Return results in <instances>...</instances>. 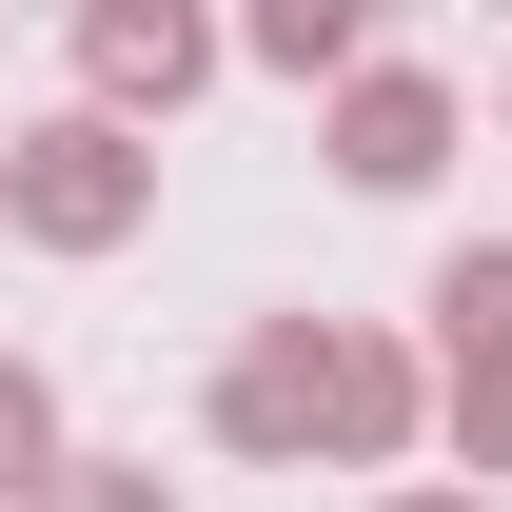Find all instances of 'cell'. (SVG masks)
Listing matches in <instances>:
<instances>
[{
  "label": "cell",
  "instance_id": "cell-1",
  "mask_svg": "<svg viewBox=\"0 0 512 512\" xmlns=\"http://www.w3.org/2000/svg\"><path fill=\"white\" fill-rule=\"evenodd\" d=\"M414 434H434V355L375 316H256L217 355V453L256 473H394Z\"/></svg>",
  "mask_w": 512,
  "mask_h": 512
},
{
  "label": "cell",
  "instance_id": "cell-2",
  "mask_svg": "<svg viewBox=\"0 0 512 512\" xmlns=\"http://www.w3.org/2000/svg\"><path fill=\"white\" fill-rule=\"evenodd\" d=\"M138 217H158V138H119V119H20V138H0V237L119 256Z\"/></svg>",
  "mask_w": 512,
  "mask_h": 512
},
{
  "label": "cell",
  "instance_id": "cell-3",
  "mask_svg": "<svg viewBox=\"0 0 512 512\" xmlns=\"http://www.w3.org/2000/svg\"><path fill=\"white\" fill-rule=\"evenodd\" d=\"M434 434L473 453L453 493H493V473H512V237H473V256L434 276Z\"/></svg>",
  "mask_w": 512,
  "mask_h": 512
},
{
  "label": "cell",
  "instance_id": "cell-4",
  "mask_svg": "<svg viewBox=\"0 0 512 512\" xmlns=\"http://www.w3.org/2000/svg\"><path fill=\"white\" fill-rule=\"evenodd\" d=\"M316 158H335L355 197H434V178H453V79H434V60H355L335 119H316Z\"/></svg>",
  "mask_w": 512,
  "mask_h": 512
},
{
  "label": "cell",
  "instance_id": "cell-5",
  "mask_svg": "<svg viewBox=\"0 0 512 512\" xmlns=\"http://www.w3.org/2000/svg\"><path fill=\"white\" fill-rule=\"evenodd\" d=\"M197 79H217V20H197V0H99V20H79V119L158 138Z\"/></svg>",
  "mask_w": 512,
  "mask_h": 512
},
{
  "label": "cell",
  "instance_id": "cell-6",
  "mask_svg": "<svg viewBox=\"0 0 512 512\" xmlns=\"http://www.w3.org/2000/svg\"><path fill=\"white\" fill-rule=\"evenodd\" d=\"M237 60H256V79H296V99H335V79L375 60V20H355V0H256Z\"/></svg>",
  "mask_w": 512,
  "mask_h": 512
},
{
  "label": "cell",
  "instance_id": "cell-7",
  "mask_svg": "<svg viewBox=\"0 0 512 512\" xmlns=\"http://www.w3.org/2000/svg\"><path fill=\"white\" fill-rule=\"evenodd\" d=\"M40 473H60V375L0 355V512H40Z\"/></svg>",
  "mask_w": 512,
  "mask_h": 512
},
{
  "label": "cell",
  "instance_id": "cell-8",
  "mask_svg": "<svg viewBox=\"0 0 512 512\" xmlns=\"http://www.w3.org/2000/svg\"><path fill=\"white\" fill-rule=\"evenodd\" d=\"M40 512H178V473H158V453H60Z\"/></svg>",
  "mask_w": 512,
  "mask_h": 512
},
{
  "label": "cell",
  "instance_id": "cell-9",
  "mask_svg": "<svg viewBox=\"0 0 512 512\" xmlns=\"http://www.w3.org/2000/svg\"><path fill=\"white\" fill-rule=\"evenodd\" d=\"M375 512H493V493H453V473H414V493H375Z\"/></svg>",
  "mask_w": 512,
  "mask_h": 512
}]
</instances>
